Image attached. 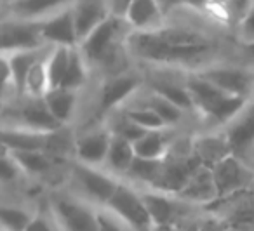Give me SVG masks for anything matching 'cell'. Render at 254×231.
I'll return each mask as SVG.
<instances>
[{"label": "cell", "instance_id": "obj_11", "mask_svg": "<svg viewBox=\"0 0 254 231\" xmlns=\"http://www.w3.org/2000/svg\"><path fill=\"white\" fill-rule=\"evenodd\" d=\"M204 80L211 82L218 89L225 91L226 94L239 96V98L249 99L251 92L254 91V73L242 68L232 66H209L198 71Z\"/></svg>", "mask_w": 254, "mask_h": 231}, {"label": "cell", "instance_id": "obj_1", "mask_svg": "<svg viewBox=\"0 0 254 231\" xmlns=\"http://www.w3.org/2000/svg\"><path fill=\"white\" fill-rule=\"evenodd\" d=\"M134 58L162 64H200L214 51L200 32L187 28H160L155 32H131L124 39Z\"/></svg>", "mask_w": 254, "mask_h": 231}, {"label": "cell", "instance_id": "obj_8", "mask_svg": "<svg viewBox=\"0 0 254 231\" xmlns=\"http://www.w3.org/2000/svg\"><path fill=\"white\" fill-rule=\"evenodd\" d=\"M212 175L218 189V200L251 189L254 184V172L246 160L235 155H230L216 167H212Z\"/></svg>", "mask_w": 254, "mask_h": 231}, {"label": "cell", "instance_id": "obj_44", "mask_svg": "<svg viewBox=\"0 0 254 231\" xmlns=\"http://www.w3.org/2000/svg\"><path fill=\"white\" fill-rule=\"evenodd\" d=\"M155 2L160 7V11H162L164 16L171 14L173 11H176L178 7L183 5V0H155Z\"/></svg>", "mask_w": 254, "mask_h": 231}, {"label": "cell", "instance_id": "obj_45", "mask_svg": "<svg viewBox=\"0 0 254 231\" xmlns=\"http://www.w3.org/2000/svg\"><path fill=\"white\" fill-rule=\"evenodd\" d=\"M183 5L195 9V11H205L209 9V0H183Z\"/></svg>", "mask_w": 254, "mask_h": 231}, {"label": "cell", "instance_id": "obj_22", "mask_svg": "<svg viewBox=\"0 0 254 231\" xmlns=\"http://www.w3.org/2000/svg\"><path fill=\"white\" fill-rule=\"evenodd\" d=\"M73 4V0H12L11 12L14 19L23 21H44L56 12L64 11V5Z\"/></svg>", "mask_w": 254, "mask_h": 231}, {"label": "cell", "instance_id": "obj_50", "mask_svg": "<svg viewBox=\"0 0 254 231\" xmlns=\"http://www.w3.org/2000/svg\"><path fill=\"white\" fill-rule=\"evenodd\" d=\"M233 231H235V230H233ZM239 231H251V230H239Z\"/></svg>", "mask_w": 254, "mask_h": 231}, {"label": "cell", "instance_id": "obj_21", "mask_svg": "<svg viewBox=\"0 0 254 231\" xmlns=\"http://www.w3.org/2000/svg\"><path fill=\"white\" fill-rule=\"evenodd\" d=\"M162 11L155 0H134L126 12V23L134 32H155L162 28Z\"/></svg>", "mask_w": 254, "mask_h": 231}, {"label": "cell", "instance_id": "obj_28", "mask_svg": "<svg viewBox=\"0 0 254 231\" xmlns=\"http://www.w3.org/2000/svg\"><path fill=\"white\" fill-rule=\"evenodd\" d=\"M152 91L160 94L162 98L169 99L173 105H176L183 112H190V110L195 108L193 99H191V94L188 92L187 85H180L171 80H157L152 84Z\"/></svg>", "mask_w": 254, "mask_h": 231}, {"label": "cell", "instance_id": "obj_38", "mask_svg": "<svg viewBox=\"0 0 254 231\" xmlns=\"http://www.w3.org/2000/svg\"><path fill=\"white\" fill-rule=\"evenodd\" d=\"M19 174H23V171L16 162V158L11 155V151L2 148V160H0V179H2V182H14L19 177Z\"/></svg>", "mask_w": 254, "mask_h": 231}, {"label": "cell", "instance_id": "obj_13", "mask_svg": "<svg viewBox=\"0 0 254 231\" xmlns=\"http://www.w3.org/2000/svg\"><path fill=\"white\" fill-rule=\"evenodd\" d=\"M42 39L46 44H51V46H54V47L75 49V47L80 46L71 7L64 9V11H60L54 16H51V18L44 19Z\"/></svg>", "mask_w": 254, "mask_h": 231}, {"label": "cell", "instance_id": "obj_49", "mask_svg": "<svg viewBox=\"0 0 254 231\" xmlns=\"http://www.w3.org/2000/svg\"><path fill=\"white\" fill-rule=\"evenodd\" d=\"M244 46H246V54L254 59V40H253V42H249V44H244Z\"/></svg>", "mask_w": 254, "mask_h": 231}, {"label": "cell", "instance_id": "obj_32", "mask_svg": "<svg viewBox=\"0 0 254 231\" xmlns=\"http://www.w3.org/2000/svg\"><path fill=\"white\" fill-rule=\"evenodd\" d=\"M49 54H47V58H49ZM47 58H44V59H40L39 63L33 64L28 77H26L25 94L28 96V98H44V96L51 91L49 75H47Z\"/></svg>", "mask_w": 254, "mask_h": 231}, {"label": "cell", "instance_id": "obj_17", "mask_svg": "<svg viewBox=\"0 0 254 231\" xmlns=\"http://www.w3.org/2000/svg\"><path fill=\"white\" fill-rule=\"evenodd\" d=\"M18 118V127H25L35 132L53 134L63 127L49 112V108L44 103V98H28V101L19 108Z\"/></svg>", "mask_w": 254, "mask_h": 231}, {"label": "cell", "instance_id": "obj_27", "mask_svg": "<svg viewBox=\"0 0 254 231\" xmlns=\"http://www.w3.org/2000/svg\"><path fill=\"white\" fill-rule=\"evenodd\" d=\"M143 105L148 106V108H152L153 112L160 116V120L166 123L167 129L180 125V123L183 122V116H185L183 110L178 108V106L173 105L169 99L162 98V96L157 94V92H153V91L150 92V94L146 96V99H145Z\"/></svg>", "mask_w": 254, "mask_h": 231}, {"label": "cell", "instance_id": "obj_14", "mask_svg": "<svg viewBox=\"0 0 254 231\" xmlns=\"http://www.w3.org/2000/svg\"><path fill=\"white\" fill-rule=\"evenodd\" d=\"M112 132L108 129H96L77 137L73 143V151L77 162L92 167H103L108 157Z\"/></svg>", "mask_w": 254, "mask_h": 231}, {"label": "cell", "instance_id": "obj_36", "mask_svg": "<svg viewBox=\"0 0 254 231\" xmlns=\"http://www.w3.org/2000/svg\"><path fill=\"white\" fill-rule=\"evenodd\" d=\"M122 112L126 113L129 118L134 123H138L141 129L145 130H162L167 129L166 123L160 120V116L153 112L152 108L141 105V106H134V108H122Z\"/></svg>", "mask_w": 254, "mask_h": 231}, {"label": "cell", "instance_id": "obj_2", "mask_svg": "<svg viewBox=\"0 0 254 231\" xmlns=\"http://www.w3.org/2000/svg\"><path fill=\"white\" fill-rule=\"evenodd\" d=\"M185 85L191 94L195 110L218 125L226 127L247 105L246 98L226 94L211 82L204 80L200 75H191Z\"/></svg>", "mask_w": 254, "mask_h": 231}, {"label": "cell", "instance_id": "obj_9", "mask_svg": "<svg viewBox=\"0 0 254 231\" xmlns=\"http://www.w3.org/2000/svg\"><path fill=\"white\" fill-rule=\"evenodd\" d=\"M0 37H2V54L42 49V21H23V19L4 21Z\"/></svg>", "mask_w": 254, "mask_h": 231}, {"label": "cell", "instance_id": "obj_25", "mask_svg": "<svg viewBox=\"0 0 254 231\" xmlns=\"http://www.w3.org/2000/svg\"><path fill=\"white\" fill-rule=\"evenodd\" d=\"M171 143L167 130H148L141 139L134 143L136 157L139 158H148V160H162L167 153H169Z\"/></svg>", "mask_w": 254, "mask_h": 231}, {"label": "cell", "instance_id": "obj_42", "mask_svg": "<svg viewBox=\"0 0 254 231\" xmlns=\"http://www.w3.org/2000/svg\"><path fill=\"white\" fill-rule=\"evenodd\" d=\"M239 33L244 44H249L254 40V4H253V7H251L249 14H247V18L244 19L242 25L239 26Z\"/></svg>", "mask_w": 254, "mask_h": 231}, {"label": "cell", "instance_id": "obj_24", "mask_svg": "<svg viewBox=\"0 0 254 231\" xmlns=\"http://www.w3.org/2000/svg\"><path fill=\"white\" fill-rule=\"evenodd\" d=\"M134 158H136L134 144L131 141L124 139V137L113 136L112 143H110L105 167L113 175H126L129 172V169H131Z\"/></svg>", "mask_w": 254, "mask_h": 231}, {"label": "cell", "instance_id": "obj_34", "mask_svg": "<svg viewBox=\"0 0 254 231\" xmlns=\"http://www.w3.org/2000/svg\"><path fill=\"white\" fill-rule=\"evenodd\" d=\"M11 155L16 158L21 171L32 175L46 174L53 165L49 153H46V151H18V153Z\"/></svg>", "mask_w": 254, "mask_h": 231}, {"label": "cell", "instance_id": "obj_29", "mask_svg": "<svg viewBox=\"0 0 254 231\" xmlns=\"http://www.w3.org/2000/svg\"><path fill=\"white\" fill-rule=\"evenodd\" d=\"M162 162L164 158L162 160H148V158L136 157L126 175L129 179H132V181L145 184L146 188H152L157 182V179H159L160 171H162Z\"/></svg>", "mask_w": 254, "mask_h": 231}, {"label": "cell", "instance_id": "obj_16", "mask_svg": "<svg viewBox=\"0 0 254 231\" xmlns=\"http://www.w3.org/2000/svg\"><path fill=\"white\" fill-rule=\"evenodd\" d=\"M176 196H180L183 202L190 203V205H198L204 207V209L211 205V203H214L218 200V189H216L212 169L200 165L193 172V175L187 182V186Z\"/></svg>", "mask_w": 254, "mask_h": 231}, {"label": "cell", "instance_id": "obj_23", "mask_svg": "<svg viewBox=\"0 0 254 231\" xmlns=\"http://www.w3.org/2000/svg\"><path fill=\"white\" fill-rule=\"evenodd\" d=\"M2 56L5 58L9 68H11V77H12L11 87L14 89L18 94H25V84H26V77H28L30 70L33 68V64L39 63L40 59H44V58L40 56V49L2 54Z\"/></svg>", "mask_w": 254, "mask_h": 231}, {"label": "cell", "instance_id": "obj_37", "mask_svg": "<svg viewBox=\"0 0 254 231\" xmlns=\"http://www.w3.org/2000/svg\"><path fill=\"white\" fill-rule=\"evenodd\" d=\"M253 4L254 0H230L228 4L221 9V16L228 25L239 28L244 19L247 18V14H249Z\"/></svg>", "mask_w": 254, "mask_h": 231}, {"label": "cell", "instance_id": "obj_26", "mask_svg": "<svg viewBox=\"0 0 254 231\" xmlns=\"http://www.w3.org/2000/svg\"><path fill=\"white\" fill-rule=\"evenodd\" d=\"M44 103L53 113V116L61 123H68L73 116L75 105H77V92L66 91V89H51L44 96Z\"/></svg>", "mask_w": 254, "mask_h": 231}, {"label": "cell", "instance_id": "obj_46", "mask_svg": "<svg viewBox=\"0 0 254 231\" xmlns=\"http://www.w3.org/2000/svg\"><path fill=\"white\" fill-rule=\"evenodd\" d=\"M230 0H209V7L212 9H218L219 12H221V9L225 7L226 4H228Z\"/></svg>", "mask_w": 254, "mask_h": 231}, {"label": "cell", "instance_id": "obj_40", "mask_svg": "<svg viewBox=\"0 0 254 231\" xmlns=\"http://www.w3.org/2000/svg\"><path fill=\"white\" fill-rule=\"evenodd\" d=\"M198 226H200V231H233L221 217L209 212L198 219Z\"/></svg>", "mask_w": 254, "mask_h": 231}, {"label": "cell", "instance_id": "obj_20", "mask_svg": "<svg viewBox=\"0 0 254 231\" xmlns=\"http://www.w3.org/2000/svg\"><path fill=\"white\" fill-rule=\"evenodd\" d=\"M191 146H193V153L197 155L200 164L209 169L216 167L221 160H225L226 157L233 155L225 132L195 136L191 139Z\"/></svg>", "mask_w": 254, "mask_h": 231}, {"label": "cell", "instance_id": "obj_48", "mask_svg": "<svg viewBox=\"0 0 254 231\" xmlns=\"http://www.w3.org/2000/svg\"><path fill=\"white\" fill-rule=\"evenodd\" d=\"M153 231H181L180 226H174V224H167V226H155Z\"/></svg>", "mask_w": 254, "mask_h": 231}, {"label": "cell", "instance_id": "obj_5", "mask_svg": "<svg viewBox=\"0 0 254 231\" xmlns=\"http://www.w3.org/2000/svg\"><path fill=\"white\" fill-rule=\"evenodd\" d=\"M124 25H127L124 18L110 16L105 23L98 26L87 39H84L78 46L82 56L87 63L110 64L115 58L117 42Z\"/></svg>", "mask_w": 254, "mask_h": 231}, {"label": "cell", "instance_id": "obj_19", "mask_svg": "<svg viewBox=\"0 0 254 231\" xmlns=\"http://www.w3.org/2000/svg\"><path fill=\"white\" fill-rule=\"evenodd\" d=\"M49 139L51 134L35 132L18 125H5L2 130V148L11 153H18V151H46L47 153Z\"/></svg>", "mask_w": 254, "mask_h": 231}, {"label": "cell", "instance_id": "obj_43", "mask_svg": "<svg viewBox=\"0 0 254 231\" xmlns=\"http://www.w3.org/2000/svg\"><path fill=\"white\" fill-rule=\"evenodd\" d=\"M110 11H112V16H117V18H126V12L129 9V2L127 0H108Z\"/></svg>", "mask_w": 254, "mask_h": 231}, {"label": "cell", "instance_id": "obj_7", "mask_svg": "<svg viewBox=\"0 0 254 231\" xmlns=\"http://www.w3.org/2000/svg\"><path fill=\"white\" fill-rule=\"evenodd\" d=\"M209 214L221 217L232 230H254V189L235 193L226 198H219L209 207Z\"/></svg>", "mask_w": 254, "mask_h": 231}, {"label": "cell", "instance_id": "obj_39", "mask_svg": "<svg viewBox=\"0 0 254 231\" xmlns=\"http://www.w3.org/2000/svg\"><path fill=\"white\" fill-rule=\"evenodd\" d=\"M98 228L99 231H132L108 209H98Z\"/></svg>", "mask_w": 254, "mask_h": 231}, {"label": "cell", "instance_id": "obj_31", "mask_svg": "<svg viewBox=\"0 0 254 231\" xmlns=\"http://www.w3.org/2000/svg\"><path fill=\"white\" fill-rule=\"evenodd\" d=\"M70 51L68 47H53L47 58V75H49V87L60 89L64 80V75L70 63Z\"/></svg>", "mask_w": 254, "mask_h": 231}, {"label": "cell", "instance_id": "obj_12", "mask_svg": "<svg viewBox=\"0 0 254 231\" xmlns=\"http://www.w3.org/2000/svg\"><path fill=\"white\" fill-rule=\"evenodd\" d=\"M225 134L232 153L246 160L254 146V101L247 103L246 108L226 125Z\"/></svg>", "mask_w": 254, "mask_h": 231}, {"label": "cell", "instance_id": "obj_6", "mask_svg": "<svg viewBox=\"0 0 254 231\" xmlns=\"http://www.w3.org/2000/svg\"><path fill=\"white\" fill-rule=\"evenodd\" d=\"M53 216L61 231H99L98 207L84 198L58 196L53 200Z\"/></svg>", "mask_w": 254, "mask_h": 231}, {"label": "cell", "instance_id": "obj_15", "mask_svg": "<svg viewBox=\"0 0 254 231\" xmlns=\"http://www.w3.org/2000/svg\"><path fill=\"white\" fill-rule=\"evenodd\" d=\"M70 7L80 42L112 16L108 0H73Z\"/></svg>", "mask_w": 254, "mask_h": 231}, {"label": "cell", "instance_id": "obj_18", "mask_svg": "<svg viewBox=\"0 0 254 231\" xmlns=\"http://www.w3.org/2000/svg\"><path fill=\"white\" fill-rule=\"evenodd\" d=\"M141 84V78L136 75H117L103 84L99 94V110L103 113L115 112L122 106L126 99H129Z\"/></svg>", "mask_w": 254, "mask_h": 231}, {"label": "cell", "instance_id": "obj_4", "mask_svg": "<svg viewBox=\"0 0 254 231\" xmlns=\"http://www.w3.org/2000/svg\"><path fill=\"white\" fill-rule=\"evenodd\" d=\"M71 174L82 193L80 198L92 203L98 209H105L108 205L122 181L117 175L110 174L108 171H101V167H92L80 162H75V165L71 167Z\"/></svg>", "mask_w": 254, "mask_h": 231}, {"label": "cell", "instance_id": "obj_3", "mask_svg": "<svg viewBox=\"0 0 254 231\" xmlns=\"http://www.w3.org/2000/svg\"><path fill=\"white\" fill-rule=\"evenodd\" d=\"M115 214L120 221L127 224L132 231H153L155 223L150 216L146 203L141 196V189L134 188L126 181H120L112 200L105 207Z\"/></svg>", "mask_w": 254, "mask_h": 231}, {"label": "cell", "instance_id": "obj_41", "mask_svg": "<svg viewBox=\"0 0 254 231\" xmlns=\"http://www.w3.org/2000/svg\"><path fill=\"white\" fill-rule=\"evenodd\" d=\"M26 231H61L58 226L56 219L44 216V214H35L30 223V226L26 228Z\"/></svg>", "mask_w": 254, "mask_h": 231}, {"label": "cell", "instance_id": "obj_47", "mask_svg": "<svg viewBox=\"0 0 254 231\" xmlns=\"http://www.w3.org/2000/svg\"><path fill=\"white\" fill-rule=\"evenodd\" d=\"M181 231H200V226H198V219L197 221H191V223H188L187 226H185Z\"/></svg>", "mask_w": 254, "mask_h": 231}, {"label": "cell", "instance_id": "obj_30", "mask_svg": "<svg viewBox=\"0 0 254 231\" xmlns=\"http://www.w3.org/2000/svg\"><path fill=\"white\" fill-rule=\"evenodd\" d=\"M85 63L80 49L75 47L70 51V63H68V70L64 75V80L60 89H66V91L77 92L78 89L84 87L85 80H87V70H85Z\"/></svg>", "mask_w": 254, "mask_h": 231}, {"label": "cell", "instance_id": "obj_33", "mask_svg": "<svg viewBox=\"0 0 254 231\" xmlns=\"http://www.w3.org/2000/svg\"><path fill=\"white\" fill-rule=\"evenodd\" d=\"M35 214L30 212L28 209L19 205H9L4 203L0 210V223H2V231H26Z\"/></svg>", "mask_w": 254, "mask_h": 231}, {"label": "cell", "instance_id": "obj_35", "mask_svg": "<svg viewBox=\"0 0 254 231\" xmlns=\"http://www.w3.org/2000/svg\"><path fill=\"white\" fill-rule=\"evenodd\" d=\"M108 130L113 134V136L124 137V139L131 141L132 144H134L138 139H141V137L145 136L146 132H148V130L141 129L138 123L132 122V120L129 118V116H127L126 113L122 112V110L119 112V115L112 116Z\"/></svg>", "mask_w": 254, "mask_h": 231}, {"label": "cell", "instance_id": "obj_10", "mask_svg": "<svg viewBox=\"0 0 254 231\" xmlns=\"http://www.w3.org/2000/svg\"><path fill=\"white\" fill-rule=\"evenodd\" d=\"M141 196L155 226H167V224L178 226V221L187 216L188 207H190V203L183 202L180 196L157 191L152 188L141 189Z\"/></svg>", "mask_w": 254, "mask_h": 231}]
</instances>
